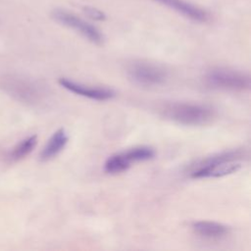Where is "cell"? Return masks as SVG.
I'll use <instances>...</instances> for the list:
<instances>
[{
  "mask_svg": "<svg viewBox=\"0 0 251 251\" xmlns=\"http://www.w3.org/2000/svg\"><path fill=\"white\" fill-rule=\"evenodd\" d=\"M37 144V136L30 135L19 142L8 154V159L11 162H18L28 156Z\"/></svg>",
  "mask_w": 251,
  "mask_h": 251,
  "instance_id": "obj_11",
  "label": "cell"
},
{
  "mask_svg": "<svg viewBox=\"0 0 251 251\" xmlns=\"http://www.w3.org/2000/svg\"><path fill=\"white\" fill-rule=\"evenodd\" d=\"M205 82L211 88L232 92L248 91L251 85L248 73L229 68H214L208 71Z\"/></svg>",
  "mask_w": 251,
  "mask_h": 251,
  "instance_id": "obj_2",
  "label": "cell"
},
{
  "mask_svg": "<svg viewBox=\"0 0 251 251\" xmlns=\"http://www.w3.org/2000/svg\"><path fill=\"white\" fill-rule=\"evenodd\" d=\"M195 234L210 240H219L230 233V227L226 225L213 221H196L191 224Z\"/></svg>",
  "mask_w": 251,
  "mask_h": 251,
  "instance_id": "obj_8",
  "label": "cell"
},
{
  "mask_svg": "<svg viewBox=\"0 0 251 251\" xmlns=\"http://www.w3.org/2000/svg\"><path fill=\"white\" fill-rule=\"evenodd\" d=\"M163 3L164 5L174 9L177 13L183 15L186 18L191 19L195 22L204 23L208 20V15L205 11L191 5L190 3L183 0H156Z\"/></svg>",
  "mask_w": 251,
  "mask_h": 251,
  "instance_id": "obj_10",
  "label": "cell"
},
{
  "mask_svg": "<svg viewBox=\"0 0 251 251\" xmlns=\"http://www.w3.org/2000/svg\"><path fill=\"white\" fill-rule=\"evenodd\" d=\"M2 85L5 91L14 98L28 105L40 103L46 94L44 88L37 82L24 77H6L4 78Z\"/></svg>",
  "mask_w": 251,
  "mask_h": 251,
  "instance_id": "obj_4",
  "label": "cell"
},
{
  "mask_svg": "<svg viewBox=\"0 0 251 251\" xmlns=\"http://www.w3.org/2000/svg\"><path fill=\"white\" fill-rule=\"evenodd\" d=\"M126 72L132 83L146 88L161 86L168 79L167 71L163 67L145 61H133Z\"/></svg>",
  "mask_w": 251,
  "mask_h": 251,
  "instance_id": "obj_3",
  "label": "cell"
},
{
  "mask_svg": "<svg viewBox=\"0 0 251 251\" xmlns=\"http://www.w3.org/2000/svg\"><path fill=\"white\" fill-rule=\"evenodd\" d=\"M69 141V136L66 130L61 127L57 129L46 142L45 146L39 154V160L41 162H48L57 157L66 147Z\"/></svg>",
  "mask_w": 251,
  "mask_h": 251,
  "instance_id": "obj_9",
  "label": "cell"
},
{
  "mask_svg": "<svg viewBox=\"0 0 251 251\" xmlns=\"http://www.w3.org/2000/svg\"><path fill=\"white\" fill-rule=\"evenodd\" d=\"M86 13L91 17V18H93V19H95V20H102L103 18H104V15L101 13V12H99V11H97V10H95V9H86Z\"/></svg>",
  "mask_w": 251,
  "mask_h": 251,
  "instance_id": "obj_14",
  "label": "cell"
},
{
  "mask_svg": "<svg viewBox=\"0 0 251 251\" xmlns=\"http://www.w3.org/2000/svg\"><path fill=\"white\" fill-rule=\"evenodd\" d=\"M59 84L67 89L70 92H73L76 95L96 100V101H107L111 100L116 96V92L108 87H100V86H89L85 85L67 77H60L58 79Z\"/></svg>",
  "mask_w": 251,
  "mask_h": 251,
  "instance_id": "obj_6",
  "label": "cell"
},
{
  "mask_svg": "<svg viewBox=\"0 0 251 251\" xmlns=\"http://www.w3.org/2000/svg\"><path fill=\"white\" fill-rule=\"evenodd\" d=\"M123 153L130 164L137 163V162L149 161V160L153 159L156 154L155 150L152 147L144 146V145L129 148L127 150L123 151Z\"/></svg>",
  "mask_w": 251,
  "mask_h": 251,
  "instance_id": "obj_13",
  "label": "cell"
},
{
  "mask_svg": "<svg viewBox=\"0 0 251 251\" xmlns=\"http://www.w3.org/2000/svg\"><path fill=\"white\" fill-rule=\"evenodd\" d=\"M131 164L125 157L123 151L111 155L104 164V171L110 175H117L128 170Z\"/></svg>",
  "mask_w": 251,
  "mask_h": 251,
  "instance_id": "obj_12",
  "label": "cell"
},
{
  "mask_svg": "<svg viewBox=\"0 0 251 251\" xmlns=\"http://www.w3.org/2000/svg\"><path fill=\"white\" fill-rule=\"evenodd\" d=\"M160 113L169 121L190 126L208 125L216 117V111L209 105L180 101L163 104Z\"/></svg>",
  "mask_w": 251,
  "mask_h": 251,
  "instance_id": "obj_1",
  "label": "cell"
},
{
  "mask_svg": "<svg viewBox=\"0 0 251 251\" xmlns=\"http://www.w3.org/2000/svg\"><path fill=\"white\" fill-rule=\"evenodd\" d=\"M242 167L241 161H226L221 163L209 164L201 167L190 169V177L192 178H208L223 177L238 172Z\"/></svg>",
  "mask_w": 251,
  "mask_h": 251,
  "instance_id": "obj_7",
  "label": "cell"
},
{
  "mask_svg": "<svg viewBox=\"0 0 251 251\" xmlns=\"http://www.w3.org/2000/svg\"><path fill=\"white\" fill-rule=\"evenodd\" d=\"M53 17L57 22L75 30L90 42L97 45H101L103 43V34L94 25L75 16L74 14H70L62 10H56L53 13Z\"/></svg>",
  "mask_w": 251,
  "mask_h": 251,
  "instance_id": "obj_5",
  "label": "cell"
}]
</instances>
